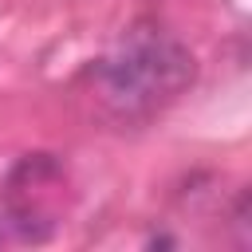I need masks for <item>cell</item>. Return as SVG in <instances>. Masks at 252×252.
<instances>
[{
	"label": "cell",
	"mask_w": 252,
	"mask_h": 252,
	"mask_svg": "<svg viewBox=\"0 0 252 252\" xmlns=\"http://www.w3.org/2000/svg\"><path fill=\"white\" fill-rule=\"evenodd\" d=\"M4 217L20 240H47L67 205V169L55 154H28L4 177Z\"/></svg>",
	"instance_id": "7a4b0ae2"
},
{
	"label": "cell",
	"mask_w": 252,
	"mask_h": 252,
	"mask_svg": "<svg viewBox=\"0 0 252 252\" xmlns=\"http://www.w3.org/2000/svg\"><path fill=\"white\" fill-rule=\"evenodd\" d=\"M193 55L158 24H134L94 63V94L114 118H150L193 83Z\"/></svg>",
	"instance_id": "6da1fadb"
}]
</instances>
